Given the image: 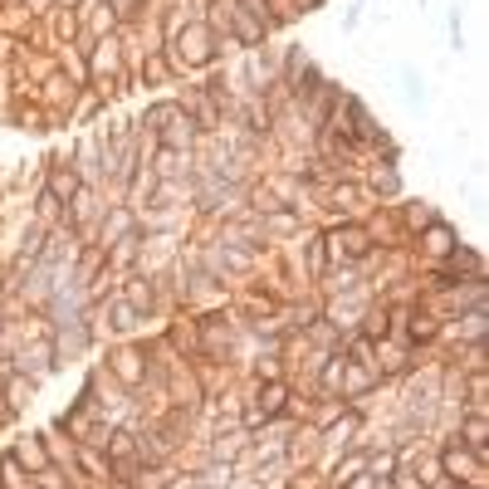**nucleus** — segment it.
Wrapping results in <instances>:
<instances>
[{
  "label": "nucleus",
  "mask_w": 489,
  "mask_h": 489,
  "mask_svg": "<svg viewBox=\"0 0 489 489\" xmlns=\"http://www.w3.org/2000/svg\"><path fill=\"white\" fill-rule=\"evenodd\" d=\"M279 406H284V387H279V382H269V387L260 391V411H265V416H274Z\"/></svg>",
  "instance_id": "1"
},
{
  "label": "nucleus",
  "mask_w": 489,
  "mask_h": 489,
  "mask_svg": "<svg viewBox=\"0 0 489 489\" xmlns=\"http://www.w3.org/2000/svg\"><path fill=\"white\" fill-rule=\"evenodd\" d=\"M79 191V177L74 172H54V196H74Z\"/></svg>",
  "instance_id": "2"
},
{
  "label": "nucleus",
  "mask_w": 489,
  "mask_h": 489,
  "mask_svg": "<svg viewBox=\"0 0 489 489\" xmlns=\"http://www.w3.org/2000/svg\"><path fill=\"white\" fill-rule=\"evenodd\" d=\"M108 450H113V460H127V455H132V436H113Z\"/></svg>",
  "instance_id": "3"
},
{
  "label": "nucleus",
  "mask_w": 489,
  "mask_h": 489,
  "mask_svg": "<svg viewBox=\"0 0 489 489\" xmlns=\"http://www.w3.org/2000/svg\"><path fill=\"white\" fill-rule=\"evenodd\" d=\"M431 250H436V255H445V250H450V230H440V225H436V230H431Z\"/></svg>",
  "instance_id": "4"
},
{
  "label": "nucleus",
  "mask_w": 489,
  "mask_h": 489,
  "mask_svg": "<svg viewBox=\"0 0 489 489\" xmlns=\"http://www.w3.org/2000/svg\"><path fill=\"white\" fill-rule=\"evenodd\" d=\"M118 372H122L127 382H137V357H132V353H122V357H118Z\"/></svg>",
  "instance_id": "5"
},
{
  "label": "nucleus",
  "mask_w": 489,
  "mask_h": 489,
  "mask_svg": "<svg viewBox=\"0 0 489 489\" xmlns=\"http://www.w3.org/2000/svg\"><path fill=\"white\" fill-rule=\"evenodd\" d=\"M5 485H10V489H30L25 480H20V470H15V460H5Z\"/></svg>",
  "instance_id": "6"
},
{
  "label": "nucleus",
  "mask_w": 489,
  "mask_h": 489,
  "mask_svg": "<svg viewBox=\"0 0 489 489\" xmlns=\"http://www.w3.org/2000/svg\"><path fill=\"white\" fill-rule=\"evenodd\" d=\"M132 5H137V0H113V10H118V15H137Z\"/></svg>",
  "instance_id": "7"
}]
</instances>
